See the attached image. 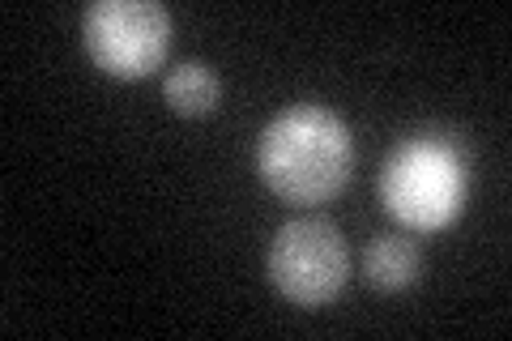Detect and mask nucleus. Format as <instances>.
<instances>
[{
  "mask_svg": "<svg viewBox=\"0 0 512 341\" xmlns=\"http://www.w3.org/2000/svg\"><path fill=\"white\" fill-rule=\"evenodd\" d=\"M355 167V137L338 111L295 103L278 111L256 141V171L291 205H320L338 197Z\"/></svg>",
  "mask_w": 512,
  "mask_h": 341,
  "instance_id": "obj_1",
  "label": "nucleus"
},
{
  "mask_svg": "<svg viewBox=\"0 0 512 341\" xmlns=\"http://www.w3.org/2000/svg\"><path fill=\"white\" fill-rule=\"evenodd\" d=\"M466 154L453 137H410L380 171L384 209L410 231H444L466 209Z\"/></svg>",
  "mask_w": 512,
  "mask_h": 341,
  "instance_id": "obj_2",
  "label": "nucleus"
},
{
  "mask_svg": "<svg viewBox=\"0 0 512 341\" xmlns=\"http://www.w3.org/2000/svg\"><path fill=\"white\" fill-rule=\"evenodd\" d=\"M86 56L107 77H146L171 47V18L158 0H94L82 13Z\"/></svg>",
  "mask_w": 512,
  "mask_h": 341,
  "instance_id": "obj_3",
  "label": "nucleus"
},
{
  "mask_svg": "<svg viewBox=\"0 0 512 341\" xmlns=\"http://www.w3.org/2000/svg\"><path fill=\"white\" fill-rule=\"evenodd\" d=\"M350 273L346 239L325 218H295L278 226L269 243V282L299 307H325L338 299Z\"/></svg>",
  "mask_w": 512,
  "mask_h": 341,
  "instance_id": "obj_4",
  "label": "nucleus"
},
{
  "mask_svg": "<svg viewBox=\"0 0 512 341\" xmlns=\"http://www.w3.org/2000/svg\"><path fill=\"white\" fill-rule=\"evenodd\" d=\"M218 94H222V81L205 60H180L163 77V99L180 116H205V111H214Z\"/></svg>",
  "mask_w": 512,
  "mask_h": 341,
  "instance_id": "obj_5",
  "label": "nucleus"
},
{
  "mask_svg": "<svg viewBox=\"0 0 512 341\" xmlns=\"http://www.w3.org/2000/svg\"><path fill=\"white\" fill-rule=\"evenodd\" d=\"M363 269L372 286L380 290H402L419 278V248L406 235H376L363 252Z\"/></svg>",
  "mask_w": 512,
  "mask_h": 341,
  "instance_id": "obj_6",
  "label": "nucleus"
}]
</instances>
